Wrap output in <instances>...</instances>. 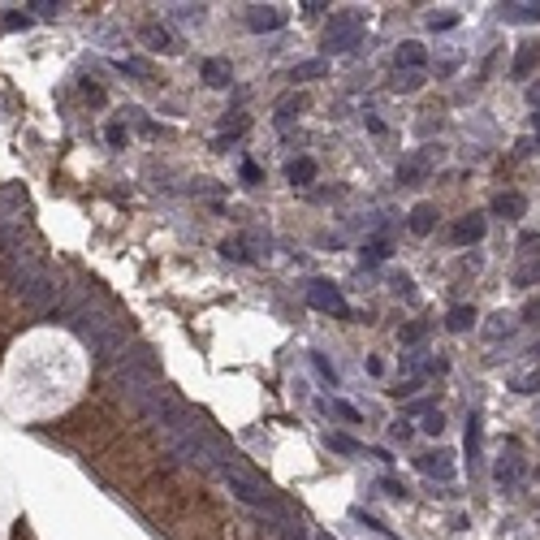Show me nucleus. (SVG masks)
<instances>
[{"label": "nucleus", "instance_id": "nucleus-1", "mask_svg": "<svg viewBox=\"0 0 540 540\" xmlns=\"http://www.w3.org/2000/svg\"><path fill=\"white\" fill-rule=\"evenodd\" d=\"M5 277H9V286L22 294V303L31 307V311H57V303H61V286L52 281V273L48 268L18 242V247H9L5 251Z\"/></svg>", "mask_w": 540, "mask_h": 540}, {"label": "nucleus", "instance_id": "nucleus-2", "mask_svg": "<svg viewBox=\"0 0 540 540\" xmlns=\"http://www.w3.org/2000/svg\"><path fill=\"white\" fill-rule=\"evenodd\" d=\"M70 324H74V333L82 338V346L99 359V363H113V359H122L126 355V333L117 329L113 320H104V315H95V311H74L70 315Z\"/></svg>", "mask_w": 540, "mask_h": 540}, {"label": "nucleus", "instance_id": "nucleus-3", "mask_svg": "<svg viewBox=\"0 0 540 540\" xmlns=\"http://www.w3.org/2000/svg\"><path fill=\"white\" fill-rule=\"evenodd\" d=\"M216 471H221L225 475V484H230V489L247 502V506H255V510H268V506H273L277 497L273 493H268V484H259L255 475H247L238 463H230V454H221V463H216Z\"/></svg>", "mask_w": 540, "mask_h": 540}, {"label": "nucleus", "instance_id": "nucleus-4", "mask_svg": "<svg viewBox=\"0 0 540 540\" xmlns=\"http://www.w3.org/2000/svg\"><path fill=\"white\" fill-rule=\"evenodd\" d=\"M363 31H367V14L363 9L338 14L329 26H324V52H350L355 43H363Z\"/></svg>", "mask_w": 540, "mask_h": 540}, {"label": "nucleus", "instance_id": "nucleus-5", "mask_svg": "<svg viewBox=\"0 0 540 540\" xmlns=\"http://www.w3.org/2000/svg\"><path fill=\"white\" fill-rule=\"evenodd\" d=\"M307 303H311L315 311H329V315H338V320H350V303H346L342 290L329 286V281H311V286H307Z\"/></svg>", "mask_w": 540, "mask_h": 540}, {"label": "nucleus", "instance_id": "nucleus-6", "mask_svg": "<svg viewBox=\"0 0 540 540\" xmlns=\"http://www.w3.org/2000/svg\"><path fill=\"white\" fill-rule=\"evenodd\" d=\"M247 26H251L255 35L281 31V26H286V9H281V5H251V9H247Z\"/></svg>", "mask_w": 540, "mask_h": 540}, {"label": "nucleus", "instance_id": "nucleus-7", "mask_svg": "<svg viewBox=\"0 0 540 540\" xmlns=\"http://www.w3.org/2000/svg\"><path fill=\"white\" fill-rule=\"evenodd\" d=\"M484 230H489V225H484V216H458V221L450 225V242L454 247H471V242H480L484 238Z\"/></svg>", "mask_w": 540, "mask_h": 540}, {"label": "nucleus", "instance_id": "nucleus-8", "mask_svg": "<svg viewBox=\"0 0 540 540\" xmlns=\"http://www.w3.org/2000/svg\"><path fill=\"white\" fill-rule=\"evenodd\" d=\"M428 173H432V156H428V151H419V156H406L402 165H398V182H402V186H419Z\"/></svg>", "mask_w": 540, "mask_h": 540}, {"label": "nucleus", "instance_id": "nucleus-9", "mask_svg": "<svg viewBox=\"0 0 540 540\" xmlns=\"http://www.w3.org/2000/svg\"><path fill=\"white\" fill-rule=\"evenodd\" d=\"M536 65H540V43H536V39H523V43H519V52H514L510 74H514V78H527Z\"/></svg>", "mask_w": 540, "mask_h": 540}, {"label": "nucleus", "instance_id": "nucleus-10", "mask_svg": "<svg viewBox=\"0 0 540 540\" xmlns=\"http://www.w3.org/2000/svg\"><path fill=\"white\" fill-rule=\"evenodd\" d=\"M423 61H428L423 43H415V39L398 43V70H406V74H419V70H423Z\"/></svg>", "mask_w": 540, "mask_h": 540}, {"label": "nucleus", "instance_id": "nucleus-11", "mask_svg": "<svg viewBox=\"0 0 540 540\" xmlns=\"http://www.w3.org/2000/svg\"><path fill=\"white\" fill-rule=\"evenodd\" d=\"M423 475H437V480H450L454 475V467H450V454L446 450H437V454H419V463H415Z\"/></svg>", "mask_w": 540, "mask_h": 540}, {"label": "nucleus", "instance_id": "nucleus-12", "mask_svg": "<svg viewBox=\"0 0 540 540\" xmlns=\"http://www.w3.org/2000/svg\"><path fill=\"white\" fill-rule=\"evenodd\" d=\"M230 78H234V74H230V61H225V57H207V61H203V82H207V87H230Z\"/></svg>", "mask_w": 540, "mask_h": 540}, {"label": "nucleus", "instance_id": "nucleus-13", "mask_svg": "<svg viewBox=\"0 0 540 540\" xmlns=\"http://www.w3.org/2000/svg\"><path fill=\"white\" fill-rule=\"evenodd\" d=\"M493 212H497V216H506V221H519V216L527 212V199H523V195H514V190H510V195H497V199H493Z\"/></svg>", "mask_w": 540, "mask_h": 540}, {"label": "nucleus", "instance_id": "nucleus-14", "mask_svg": "<svg viewBox=\"0 0 540 540\" xmlns=\"http://www.w3.org/2000/svg\"><path fill=\"white\" fill-rule=\"evenodd\" d=\"M411 230L415 234H432V230H437V207H432V203H415L411 207Z\"/></svg>", "mask_w": 540, "mask_h": 540}, {"label": "nucleus", "instance_id": "nucleus-15", "mask_svg": "<svg viewBox=\"0 0 540 540\" xmlns=\"http://www.w3.org/2000/svg\"><path fill=\"white\" fill-rule=\"evenodd\" d=\"M506 22H540V5L536 0H519V5H502Z\"/></svg>", "mask_w": 540, "mask_h": 540}, {"label": "nucleus", "instance_id": "nucleus-16", "mask_svg": "<svg viewBox=\"0 0 540 540\" xmlns=\"http://www.w3.org/2000/svg\"><path fill=\"white\" fill-rule=\"evenodd\" d=\"M143 43H147L151 52H173V48H178L173 35H169L165 26H143Z\"/></svg>", "mask_w": 540, "mask_h": 540}, {"label": "nucleus", "instance_id": "nucleus-17", "mask_svg": "<svg viewBox=\"0 0 540 540\" xmlns=\"http://www.w3.org/2000/svg\"><path fill=\"white\" fill-rule=\"evenodd\" d=\"M514 315L510 311H502V315H493V324H484V338H489V342H497V338H510L514 333Z\"/></svg>", "mask_w": 540, "mask_h": 540}, {"label": "nucleus", "instance_id": "nucleus-18", "mask_svg": "<svg viewBox=\"0 0 540 540\" xmlns=\"http://www.w3.org/2000/svg\"><path fill=\"white\" fill-rule=\"evenodd\" d=\"M311 178H315V160L303 156V160H294V165H290V182H294V186H307Z\"/></svg>", "mask_w": 540, "mask_h": 540}, {"label": "nucleus", "instance_id": "nucleus-19", "mask_svg": "<svg viewBox=\"0 0 540 540\" xmlns=\"http://www.w3.org/2000/svg\"><path fill=\"white\" fill-rule=\"evenodd\" d=\"M446 324H450V329H454V333H463V329H471V324H475V307H467V303H463V307H454Z\"/></svg>", "mask_w": 540, "mask_h": 540}, {"label": "nucleus", "instance_id": "nucleus-20", "mask_svg": "<svg viewBox=\"0 0 540 540\" xmlns=\"http://www.w3.org/2000/svg\"><path fill=\"white\" fill-rule=\"evenodd\" d=\"M381 259H389V242L385 238H372L363 247V264H381Z\"/></svg>", "mask_w": 540, "mask_h": 540}, {"label": "nucleus", "instance_id": "nucleus-21", "mask_svg": "<svg viewBox=\"0 0 540 540\" xmlns=\"http://www.w3.org/2000/svg\"><path fill=\"white\" fill-rule=\"evenodd\" d=\"M221 255H225V259H234V264H247V259H251L242 238H225V242H221Z\"/></svg>", "mask_w": 540, "mask_h": 540}, {"label": "nucleus", "instance_id": "nucleus-22", "mask_svg": "<svg viewBox=\"0 0 540 540\" xmlns=\"http://www.w3.org/2000/svg\"><path fill=\"white\" fill-rule=\"evenodd\" d=\"M514 394H540V367H531V372L514 376Z\"/></svg>", "mask_w": 540, "mask_h": 540}, {"label": "nucleus", "instance_id": "nucleus-23", "mask_svg": "<svg viewBox=\"0 0 540 540\" xmlns=\"http://www.w3.org/2000/svg\"><path fill=\"white\" fill-rule=\"evenodd\" d=\"M324 70H329V65H324V61H303V65H294V82H307V78H320Z\"/></svg>", "mask_w": 540, "mask_h": 540}, {"label": "nucleus", "instance_id": "nucleus-24", "mask_svg": "<svg viewBox=\"0 0 540 540\" xmlns=\"http://www.w3.org/2000/svg\"><path fill=\"white\" fill-rule=\"evenodd\" d=\"M519 471H523V463H519V458H502L493 475H497L502 484H514V480H519Z\"/></svg>", "mask_w": 540, "mask_h": 540}, {"label": "nucleus", "instance_id": "nucleus-25", "mask_svg": "<svg viewBox=\"0 0 540 540\" xmlns=\"http://www.w3.org/2000/svg\"><path fill=\"white\" fill-rule=\"evenodd\" d=\"M329 450H338V454H359V441L346 437V432H329Z\"/></svg>", "mask_w": 540, "mask_h": 540}, {"label": "nucleus", "instance_id": "nucleus-26", "mask_svg": "<svg viewBox=\"0 0 540 540\" xmlns=\"http://www.w3.org/2000/svg\"><path fill=\"white\" fill-rule=\"evenodd\" d=\"M247 126H251V122H247L242 113H238V117H225V126H221V139H216V143H225V139H238Z\"/></svg>", "mask_w": 540, "mask_h": 540}, {"label": "nucleus", "instance_id": "nucleus-27", "mask_svg": "<svg viewBox=\"0 0 540 540\" xmlns=\"http://www.w3.org/2000/svg\"><path fill=\"white\" fill-rule=\"evenodd\" d=\"M467 454H471V463L480 458V419L471 415V423H467Z\"/></svg>", "mask_w": 540, "mask_h": 540}, {"label": "nucleus", "instance_id": "nucleus-28", "mask_svg": "<svg viewBox=\"0 0 540 540\" xmlns=\"http://www.w3.org/2000/svg\"><path fill=\"white\" fill-rule=\"evenodd\" d=\"M173 18H182V22H203V5H173Z\"/></svg>", "mask_w": 540, "mask_h": 540}, {"label": "nucleus", "instance_id": "nucleus-29", "mask_svg": "<svg viewBox=\"0 0 540 540\" xmlns=\"http://www.w3.org/2000/svg\"><path fill=\"white\" fill-rule=\"evenodd\" d=\"M394 87H398V91H415V87H423V74H406V70H398Z\"/></svg>", "mask_w": 540, "mask_h": 540}, {"label": "nucleus", "instance_id": "nucleus-30", "mask_svg": "<svg viewBox=\"0 0 540 540\" xmlns=\"http://www.w3.org/2000/svg\"><path fill=\"white\" fill-rule=\"evenodd\" d=\"M31 9H35L39 18H57V14H61L65 5H57V0H31Z\"/></svg>", "mask_w": 540, "mask_h": 540}, {"label": "nucleus", "instance_id": "nucleus-31", "mask_svg": "<svg viewBox=\"0 0 540 540\" xmlns=\"http://www.w3.org/2000/svg\"><path fill=\"white\" fill-rule=\"evenodd\" d=\"M423 333H428V324H406V329H402L398 338H402V346H415V342H419Z\"/></svg>", "mask_w": 540, "mask_h": 540}, {"label": "nucleus", "instance_id": "nucleus-32", "mask_svg": "<svg viewBox=\"0 0 540 540\" xmlns=\"http://www.w3.org/2000/svg\"><path fill=\"white\" fill-rule=\"evenodd\" d=\"M294 108H303V99H298V95H286V99L277 104V117H281V122H290V117H294Z\"/></svg>", "mask_w": 540, "mask_h": 540}, {"label": "nucleus", "instance_id": "nucleus-33", "mask_svg": "<svg viewBox=\"0 0 540 540\" xmlns=\"http://www.w3.org/2000/svg\"><path fill=\"white\" fill-rule=\"evenodd\" d=\"M446 428V419H441V411H428L423 415V432H432V437H437V432Z\"/></svg>", "mask_w": 540, "mask_h": 540}, {"label": "nucleus", "instance_id": "nucleus-34", "mask_svg": "<svg viewBox=\"0 0 540 540\" xmlns=\"http://www.w3.org/2000/svg\"><path fill=\"white\" fill-rule=\"evenodd\" d=\"M333 415H342V419H350V423H359V419H363V415H359V411H355L350 402H342V398L333 402Z\"/></svg>", "mask_w": 540, "mask_h": 540}, {"label": "nucleus", "instance_id": "nucleus-35", "mask_svg": "<svg viewBox=\"0 0 540 540\" xmlns=\"http://www.w3.org/2000/svg\"><path fill=\"white\" fill-rule=\"evenodd\" d=\"M122 70H130V74H139V78H147V74H151V65H147V61H139V57L122 61Z\"/></svg>", "mask_w": 540, "mask_h": 540}, {"label": "nucleus", "instance_id": "nucleus-36", "mask_svg": "<svg viewBox=\"0 0 540 540\" xmlns=\"http://www.w3.org/2000/svg\"><path fill=\"white\" fill-rule=\"evenodd\" d=\"M454 22H458L454 14H441V18H437V14H432V18H428V26H432V31H450Z\"/></svg>", "mask_w": 540, "mask_h": 540}, {"label": "nucleus", "instance_id": "nucleus-37", "mask_svg": "<svg viewBox=\"0 0 540 540\" xmlns=\"http://www.w3.org/2000/svg\"><path fill=\"white\" fill-rule=\"evenodd\" d=\"M104 134H108V143H113V147H122V143H126V126H122V122H113Z\"/></svg>", "mask_w": 540, "mask_h": 540}, {"label": "nucleus", "instance_id": "nucleus-38", "mask_svg": "<svg viewBox=\"0 0 540 540\" xmlns=\"http://www.w3.org/2000/svg\"><path fill=\"white\" fill-rule=\"evenodd\" d=\"M5 26H14V31H26V26H31V18H26V14H5Z\"/></svg>", "mask_w": 540, "mask_h": 540}, {"label": "nucleus", "instance_id": "nucleus-39", "mask_svg": "<svg viewBox=\"0 0 540 540\" xmlns=\"http://www.w3.org/2000/svg\"><path fill=\"white\" fill-rule=\"evenodd\" d=\"M381 489H385L389 497H406V489H402V484H398V480H381Z\"/></svg>", "mask_w": 540, "mask_h": 540}, {"label": "nucleus", "instance_id": "nucleus-40", "mask_svg": "<svg viewBox=\"0 0 540 540\" xmlns=\"http://www.w3.org/2000/svg\"><path fill=\"white\" fill-rule=\"evenodd\" d=\"M315 367H320V376H324V381H338V372H333V367H329V363H324V359H320V355H315Z\"/></svg>", "mask_w": 540, "mask_h": 540}, {"label": "nucleus", "instance_id": "nucleus-41", "mask_svg": "<svg viewBox=\"0 0 540 540\" xmlns=\"http://www.w3.org/2000/svg\"><path fill=\"white\" fill-rule=\"evenodd\" d=\"M394 441H411V423H394Z\"/></svg>", "mask_w": 540, "mask_h": 540}, {"label": "nucleus", "instance_id": "nucleus-42", "mask_svg": "<svg viewBox=\"0 0 540 540\" xmlns=\"http://www.w3.org/2000/svg\"><path fill=\"white\" fill-rule=\"evenodd\" d=\"M242 178H247V182H251V186H255V182H259V169H255V165H251V160H247V165H242Z\"/></svg>", "mask_w": 540, "mask_h": 540}, {"label": "nucleus", "instance_id": "nucleus-43", "mask_svg": "<svg viewBox=\"0 0 540 540\" xmlns=\"http://www.w3.org/2000/svg\"><path fill=\"white\" fill-rule=\"evenodd\" d=\"M527 99H531V108H540V82H531V87H527Z\"/></svg>", "mask_w": 540, "mask_h": 540}, {"label": "nucleus", "instance_id": "nucleus-44", "mask_svg": "<svg viewBox=\"0 0 540 540\" xmlns=\"http://www.w3.org/2000/svg\"><path fill=\"white\" fill-rule=\"evenodd\" d=\"M536 134H540V113H536Z\"/></svg>", "mask_w": 540, "mask_h": 540}]
</instances>
